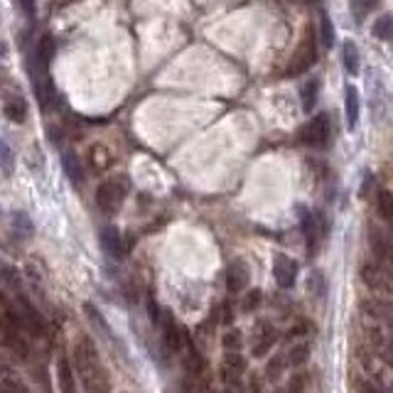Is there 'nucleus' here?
<instances>
[{
	"label": "nucleus",
	"mask_w": 393,
	"mask_h": 393,
	"mask_svg": "<svg viewBox=\"0 0 393 393\" xmlns=\"http://www.w3.org/2000/svg\"><path fill=\"white\" fill-rule=\"evenodd\" d=\"M74 371L79 374L86 393H108L111 384H108V374L101 364V356L94 344L91 337H79L74 344Z\"/></svg>",
	"instance_id": "nucleus-1"
},
{
	"label": "nucleus",
	"mask_w": 393,
	"mask_h": 393,
	"mask_svg": "<svg viewBox=\"0 0 393 393\" xmlns=\"http://www.w3.org/2000/svg\"><path fill=\"white\" fill-rule=\"evenodd\" d=\"M128 185L123 177H113V180H106L98 185L96 190V204L103 214H116L121 209L123 199H126Z\"/></svg>",
	"instance_id": "nucleus-2"
},
{
	"label": "nucleus",
	"mask_w": 393,
	"mask_h": 393,
	"mask_svg": "<svg viewBox=\"0 0 393 393\" xmlns=\"http://www.w3.org/2000/svg\"><path fill=\"white\" fill-rule=\"evenodd\" d=\"M332 136V123L327 113H320V116L310 118L305 126L300 128V143L302 146H310V148H320L327 146Z\"/></svg>",
	"instance_id": "nucleus-3"
},
{
	"label": "nucleus",
	"mask_w": 393,
	"mask_h": 393,
	"mask_svg": "<svg viewBox=\"0 0 393 393\" xmlns=\"http://www.w3.org/2000/svg\"><path fill=\"white\" fill-rule=\"evenodd\" d=\"M315 57H317V39L312 32H307V37L302 39L300 47H297L295 54H292V59L288 62L285 74L288 77H297V74L307 72V69L315 64Z\"/></svg>",
	"instance_id": "nucleus-4"
},
{
	"label": "nucleus",
	"mask_w": 393,
	"mask_h": 393,
	"mask_svg": "<svg viewBox=\"0 0 393 393\" xmlns=\"http://www.w3.org/2000/svg\"><path fill=\"white\" fill-rule=\"evenodd\" d=\"M361 281H364L366 288H371V290L379 292V295H384V297L393 295V278L386 268L366 263V266L361 268Z\"/></svg>",
	"instance_id": "nucleus-5"
},
{
	"label": "nucleus",
	"mask_w": 393,
	"mask_h": 393,
	"mask_svg": "<svg viewBox=\"0 0 393 393\" xmlns=\"http://www.w3.org/2000/svg\"><path fill=\"white\" fill-rule=\"evenodd\" d=\"M0 347L15 352V354H20V356H27V352H30L27 342H25V337H22V330L15 327L13 322L3 315H0Z\"/></svg>",
	"instance_id": "nucleus-6"
},
{
	"label": "nucleus",
	"mask_w": 393,
	"mask_h": 393,
	"mask_svg": "<svg viewBox=\"0 0 393 393\" xmlns=\"http://www.w3.org/2000/svg\"><path fill=\"white\" fill-rule=\"evenodd\" d=\"M18 312H20V320H22V330H30L34 337L47 335V322H44L39 310L25 295H20V300H18Z\"/></svg>",
	"instance_id": "nucleus-7"
},
{
	"label": "nucleus",
	"mask_w": 393,
	"mask_h": 393,
	"mask_svg": "<svg viewBox=\"0 0 393 393\" xmlns=\"http://www.w3.org/2000/svg\"><path fill=\"white\" fill-rule=\"evenodd\" d=\"M273 276H276L281 288H292L297 278V263L285 253H278L276 261H273Z\"/></svg>",
	"instance_id": "nucleus-8"
},
{
	"label": "nucleus",
	"mask_w": 393,
	"mask_h": 393,
	"mask_svg": "<svg viewBox=\"0 0 393 393\" xmlns=\"http://www.w3.org/2000/svg\"><path fill=\"white\" fill-rule=\"evenodd\" d=\"M162 337H165V344L170 352H182L185 349V332L177 327V322L172 320L170 312H162Z\"/></svg>",
	"instance_id": "nucleus-9"
},
{
	"label": "nucleus",
	"mask_w": 393,
	"mask_h": 393,
	"mask_svg": "<svg viewBox=\"0 0 393 393\" xmlns=\"http://www.w3.org/2000/svg\"><path fill=\"white\" fill-rule=\"evenodd\" d=\"M243 371H246V359H243L241 354H236V352H226L221 371H219L221 379H224V384H228V381H241Z\"/></svg>",
	"instance_id": "nucleus-10"
},
{
	"label": "nucleus",
	"mask_w": 393,
	"mask_h": 393,
	"mask_svg": "<svg viewBox=\"0 0 393 393\" xmlns=\"http://www.w3.org/2000/svg\"><path fill=\"white\" fill-rule=\"evenodd\" d=\"M248 281H251V276H248V268L243 266V263H231V266L226 268V288H228V292L246 290Z\"/></svg>",
	"instance_id": "nucleus-11"
},
{
	"label": "nucleus",
	"mask_w": 393,
	"mask_h": 393,
	"mask_svg": "<svg viewBox=\"0 0 393 393\" xmlns=\"http://www.w3.org/2000/svg\"><path fill=\"white\" fill-rule=\"evenodd\" d=\"M101 246L103 251L108 253L111 258H121L123 256V236L116 226H103L101 228Z\"/></svg>",
	"instance_id": "nucleus-12"
},
{
	"label": "nucleus",
	"mask_w": 393,
	"mask_h": 393,
	"mask_svg": "<svg viewBox=\"0 0 393 393\" xmlns=\"http://www.w3.org/2000/svg\"><path fill=\"white\" fill-rule=\"evenodd\" d=\"M3 113L13 123H25V118H27V101L20 94H10L3 103Z\"/></svg>",
	"instance_id": "nucleus-13"
},
{
	"label": "nucleus",
	"mask_w": 393,
	"mask_h": 393,
	"mask_svg": "<svg viewBox=\"0 0 393 393\" xmlns=\"http://www.w3.org/2000/svg\"><path fill=\"white\" fill-rule=\"evenodd\" d=\"M57 379H59V391H62V393H77V379H74V366L69 364L67 356H59Z\"/></svg>",
	"instance_id": "nucleus-14"
},
{
	"label": "nucleus",
	"mask_w": 393,
	"mask_h": 393,
	"mask_svg": "<svg viewBox=\"0 0 393 393\" xmlns=\"http://www.w3.org/2000/svg\"><path fill=\"white\" fill-rule=\"evenodd\" d=\"M62 167H64V172H67L69 180H72L74 187H82V185H84L86 175H84L82 162H79V157L74 155V153H69V150L64 153V155H62Z\"/></svg>",
	"instance_id": "nucleus-15"
},
{
	"label": "nucleus",
	"mask_w": 393,
	"mask_h": 393,
	"mask_svg": "<svg viewBox=\"0 0 393 393\" xmlns=\"http://www.w3.org/2000/svg\"><path fill=\"white\" fill-rule=\"evenodd\" d=\"M364 310L369 312V315L374 317L376 322H381V325H389V327H393V305H391V302L369 300V302H364Z\"/></svg>",
	"instance_id": "nucleus-16"
},
{
	"label": "nucleus",
	"mask_w": 393,
	"mask_h": 393,
	"mask_svg": "<svg viewBox=\"0 0 393 393\" xmlns=\"http://www.w3.org/2000/svg\"><path fill=\"white\" fill-rule=\"evenodd\" d=\"M374 202H376V212H379V217L393 228V192L379 187V190H376Z\"/></svg>",
	"instance_id": "nucleus-17"
},
{
	"label": "nucleus",
	"mask_w": 393,
	"mask_h": 393,
	"mask_svg": "<svg viewBox=\"0 0 393 393\" xmlns=\"http://www.w3.org/2000/svg\"><path fill=\"white\" fill-rule=\"evenodd\" d=\"M344 103H347V126L354 131L356 123H359V111H361V106H359V91H356L354 86H347Z\"/></svg>",
	"instance_id": "nucleus-18"
},
{
	"label": "nucleus",
	"mask_w": 393,
	"mask_h": 393,
	"mask_svg": "<svg viewBox=\"0 0 393 393\" xmlns=\"http://www.w3.org/2000/svg\"><path fill=\"white\" fill-rule=\"evenodd\" d=\"M300 226H302V233H305V241H307V246H310V251L315 248V243H317V221H315V217H312L310 212H307L305 207H300Z\"/></svg>",
	"instance_id": "nucleus-19"
},
{
	"label": "nucleus",
	"mask_w": 393,
	"mask_h": 393,
	"mask_svg": "<svg viewBox=\"0 0 393 393\" xmlns=\"http://www.w3.org/2000/svg\"><path fill=\"white\" fill-rule=\"evenodd\" d=\"M342 59H344V69L354 77V74H359V49H356V44L352 42V39H347L344 44H342Z\"/></svg>",
	"instance_id": "nucleus-20"
},
{
	"label": "nucleus",
	"mask_w": 393,
	"mask_h": 393,
	"mask_svg": "<svg viewBox=\"0 0 393 393\" xmlns=\"http://www.w3.org/2000/svg\"><path fill=\"white\" fill-rule=\"evenodd\" d=\"M317 91H320V84L315 82V79H310V82H305L300 86V103L305 111H312L317 103Z\"/></svg>",
	"instance_id": "nucleus-21"
},
{
	"label": "nucleus",
	"mask_w": 393,
	"mask_h": 393,
	"mask_svg": "<svg viewBox=\"0 0 393 393\" xmlns=\"http://www.w3.org/2000/svg\"><path fill=\"white\" fill-rule=\"evenodd\" d=\"M89 162H91L94 170H106L113 162V157L103 146H91V150H89Z\"/></svg>",
	"instance_id": "nucleus-22"
},
{
	"label": "nucleus",
	"mask_w": 393,
	"mask_h": 393,
	"mask_svg": "<svg viewBox=\"0 0 393 393\" xmlns=\"http://www.w3.org/2000/svg\"><path fill=\"white\" fill-rule=\"evenodd\" d=\"M0 283H3V285H8V288H15V290H20V288H22L20 271L10 266V263H5V261H0Z\"/></svg>",
	"instance_id": "nucleus-23"
},
{
	"label": "nucleus",
	"mask_w": 393,
	"mask_h": 393,
	"mask_svg": "<svg viewBox=\"0 0 393 393\" xmlns=\"http://www.w3.org/2000/svg\"><path fill=\"white\" fill-rule=\"evenodd\" d=\"M320 44L325 49L335 47V27H332V20L327 13L320 15Z\"/></svg>",
	"instance_id": "nucleus-24"
},
{
	"label": "nucleus",
	"mask_w": 393,
	"mask_h": 393,
	"mask_svg": "<svg viewBox=\"0 0 393 393\" xmlns=\"http://www.w3.org/2000/svg\"><path fill=\"white\" fill-rule=\"evenodd\" d=\"M371 34L379 39H393V15L391 13L381 15L374 22V27H371Z\"/></svg>",
	"instance_id": "nucleus-25"
},
{
	"label": "nucleus",
	"mask_w": 393,
	"mask_h": 393,
	"mask_svg": "<svg viewBox=\"0 0 393 393\" xmlns=\"http://www.w3.org/2000/svg\"><path fill=\"white\" fill-rule=\"evenodd\" d=\"M381 5V0H352V15H354L356 22L366 18L371 10H376Z\"/></svg>",
	"instance_id": "nucleus-26"
},
{
	"label": "nucleus",
	"mask_w": 393,
	"mask_h": 393,
	"mask_svg": "<svg viewBox=\"0 0 393 393\" xmlns=\"http://www.w3.org/2000/svg\"><path fill=\"white\" fill-rule=\"evenodd\" d=\"M13 228L20 233V236H32V221L25 212H15L13 214Z\"/></svg>",
	"instance_id": "nucleus-27"
},
{
	"label": "nucleus",
	"mask_w": 393,
	"mask_h": 393,
	"mask_svg": "<svg viewBox=\"0 0 393 393\" xmlns=\"http://www.w3.org/2000/svg\"><path fill=\"white\" fill-rule=\"evenodd\" d=\"M261 300H263V292L258 290V288H251V290H246V292H243V300H241L243 312H253L256 307H261Z\"/></svg>",
	"instance_id": "nucleus-28"
},
{
	"label": "nucleus",
	"mask_w": 393,
	"mask_h": 393,
	"mask_svg": "<svg viewBox=\"0 0 393 393\" xmlns=\"http://www.w3.org/2000/svg\"><path fill=\"white\" fill-rule=\"evenodd\" d=\"M0 167H3L5 175H10L15 167V155L13 150H10V146L5 141H0Z\"/></svg>",
	"instance_id": "nucleus-29"
},
{
	"label": "nucleus",
	"mask_w": 393,
	"mask_h": 393,
	"mask_svg": "<svg viewBox=\"0 0 393 393\" xmlns=\"http://www.w3.org/2000/svg\"><path fill=\"white\" fill-rule=\"evenodd\" d=\"M10 94H18L13 86V77H10V72L5 67H0V96L8 98Z\"/></svg>",
	"instance_id": "nucleus-30"
},
{
	"label": "nucleus",
	"mask_w": 393,
	"mask_h": 393,
	"mask_svg": "<svg viewBox=\"0 0 393 393\" xmlns=\"http://www.w3.org/2000/svg\"><path fill=\"white\" fill-rule=\"evenodd\" d=\"M221 344L226 347V352H238L241 349V332H236V330L226 332V335L221 337Z\"/></svg>",
	"instance_id": "nucleus-31"
},
{
	"label": "nucleus",
	"mask_w": 393,
	"mask_h": 393,
	"mask_svg": "<svg viewBox=\"0 0 393 393\" xmlns=\"http://www.w3.org/2000/svg\"><path fill=\"white\" fill-rule=\"evenodd\" d=\"M356 393H386V389L379 384V381L359 379L356 381Z\"/></svg>",
	"instance_id": "nucleus-32"
},
{
	"label": "nucleus",
	"mask_w": 393,
	"mask_h": 393,
	"mask_svg": "<svg viewBox=\"0 0 393 393\" xmlns=\"http://www.w3.org/2000/svg\"><path fill=\"white\" fill-rule=\"evenodd\" d=\"M281 371H283V359H281V356H276V359H271V364H268L266 376H268V379H276Z\"/></svg>",
	"instance_id": "nucleus-33"
},
{
	"label": "nucleus",
	"mask_w": 393,
	"mask_h": 393,
	"mask_svg": "<svg viewBox=\"0 0 393 393\" xmlns=\"http://www.w3.org/2000/svg\"><path fill=\"white\" fill-rule=\"evenodd\" d=\"M307 354H310V349H307V347H302V349H300V347H295V349H292V354H290V361L295 366H300L302 361L307 359Z\"/></svg>",
	"instance_id": "nucleus-34"
},
{
	"label": "nucleus",
	"mask_w": 393,
	"mask_h": 393,
	"mask_svg": "<svg viewBox=\"0 0 393 393\" xmlns=\"http://www.w3.org/2000/svg\"><path fill=\"white\" fill-rule=\"evenodd\" d=\"M13 310H15V305L10 302V297L0 290V315H8V312H13Z\"/></svg>",
	"instance_id": "nucleus-35"
},
{
	"label": "nucleus",
	"mask_w": 393,
	"mask_h": 393,
	"mask_svg": "<svg viewBox=\"0 0 393 393\" xmlns=\"http://www.w3.org/2000/svg\"><path fill=\"white\" fill-rule=\"evenodd\" d=\"M302 384H305V381H302L300 376H295V379H292L290 384H288L285 393H302Z\"/></svg>",
	"instance_id": "nucleus-36"
},
{
	"label": "nucleus",
	"mask_w": 393,
	"mask_h": 393,
	"mask_svg": "<svg viewBox=\"0 0 393 393\" xmlns=\"http://www.w3.org/2000/svg\"><path fill=\"white\" fill-rule=\"evenodd\" d=\"M224 393H243L241 381H228V384H224Z\"/></svg>",
	"instance_id": "nucleus-37"
},
{
	"label": "nucleus",
	"mask_w": 393,
	"mask_h": 393,
	"mask_svg": "<svg viewBox=\"0 0 393 393\" xmlns=\"http://www.w3.org/2000/svg\"><path fill=\"white\" fill-rule=\"evenodd\" d=\"M5 54H8V44H5L3 39H0V59H3Z\"/></svg>",
	"instance_id": "nucleus-38"
}]
</instances>
